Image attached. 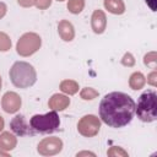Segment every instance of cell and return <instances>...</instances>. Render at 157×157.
<instances>
[{
  "label": "cell",
  "mask_w": 157,
  "mask_h": 157,
  "mask_svg": "<svg viewBox=\"0 0 157 157\" xmlns=\"http://www.w3.org/2000/svg\"><path fill=\"white\" fill-rule=\"evenodd\" d=\"M134 99L124 92H110L99 103V117L104 124L112 128L128 125L135 114Z\"/></svg>",
  "instance_id": "6da1fadb"
},
{
  "label": "cell",
  "mask_w": 157,
  "mask_h": 157,
  "mask_svg": "<svg viewBox=\"0 0 157 157\" xmlns=\"http://www.w3.org/2000/svg\"><path fill=\"white\" fill-rule=\"evenodd\" d=\"M11 82L18 88H27L34 85L37 74L34 67L26 61H16L10 69Z\"/></svg>",
  "instance_id": "7a4b0ae2"
},
{
  "label": "cell",
  "mask_w": 157,
  "mask_h": 157,
  "mask_svg": "<svg viewBox=\"0 0 157 157\" xmlns=\"http://www.w3.org/2000/svg\"><path fill=\"white\" fill-rule=\"evenodd\" d=\"M156 92L155 91H147L144 92L139 97L137 107H135L136 114L140 120L145 123H151L156 120L157 113H156Z\"/></svg>",
  "instance_id": "3957f363"
},
{
  "label": "cell",
  "mask_w": 157,
  "mask_h": 157,
  "mask_svg": "<svg viewBox=\"0 0 157 157\" xmlns=\"http://www.w3.org/2000/svg\"><path fill=\"white\" fill-rule=\"evenodd\" d=\"M31 128L37 132H53L59 128L60 120L55 112H49L44 115L36 114L29 120Z\"/></svg>",
  "instance_id": "277c9868"
},
{
  "label": "cell",
  "mask_w": 157,
  "mask_h": 157,
  "mask_svg": "<svg viewBox=\"0 0 157 157\" xmlns=\"http://www.w3.org/2000/svg\"><path fill=\"white\" fill-rule=\"evenodd\" d=\"M42 40L37 33H25L17 42L16 50L22 56H29L40 48Z\"/></svg>",
  "instance_id": "5b68a950"
},
{
  "label": "cell",
  "mask_w": 157,
  "mask_h": 157,
  "mask_svg": "<svg viewBox=\"0 0 157 157\" xmlns=\"http://www.w3.org/2000/svg\"><path fill=\"white\" fill-rule=\"evenodd\" d=\"M101 128V121L96 115H85L80 119L78 124H77V130L81 135L86 136V137H92L94 135L98 134Z\"/></svg>",
  "instance_id": "8992f818"
},
{
  "label": "cell",
  "mask_w": 157,
  "mask_h": 157,
  "mask_svg": "<svg viewBox=\"0 0 157 157\" xmlns=\"http://www.w3.org/2000/svg\"><path fill=\"white\" fill-rule=\"evenodd\" d=\"M63 141L59 137H45L38 144V152L42 156H53L61 151Z\"/></svg>",
  "instance_id": "52a82bcc"
},
{
  "label": "cell",
  "mask_w": 157,
  "mask_h": 157,
  "mask_svg": "<svg viewBox=\"0 0 157 157\" xmlns=\"http://www.w3.org/2000/svg\"><path fill=\"white\" fill-rule=\"evenodd\" d=\"M21 97L15 92H6L2 96L1 105L6 113H16L21 108Z\"/></svg>",
  "instance_id": "ba28073f"
},
{
  "label": "cell",
  "mask_w": 157,
  "mask_h": 157,
  "mask_svg": "<svg viewBox=\"0 0 157 157\" xmlns=\"http://www.w3.org/2000/svg\"><path fill=\"white\" fill-rule=\"evenodd\" d=\"M91 26L94 33L101 34L107 27V17L102 10H94L91 17Z\"/></svg>",
  "instance_id": "9c48e42d"
},
{
  "label": "cell",
  "mask_w": 157,
  "mask_h": 157,
  "mask_svg": "<svg viewBox=\"0 0 157 157\" xmlns=\"http://www.w3.org/2000/svg\"><path fill=\"white\" fill-rule=\"evenodd\" d=\"M10 128L16 135H20V136L32 134L23 115H16L15 118H12V120L10 121Z\"/></svg>",
  "instance_id": "30bf717a"
},
{
  "label": "cell",
  "mask_w": 157,
  "mask_h": 157,
  "mask_svg": "<svg viewBox=\"0 0 157 157\" xmlns=\"http://www.w3.org/2000/svg\"><path fill=\"white\" fill-rule=\"evenodd\" d=\"M58 32H59V36L61 37V39L65 40V42H70L75 37L74 26L71 25V22H69L66 20H61L59 22V25H58Z\"/></svg>",
  "instance_id": "8fae6325"
},
{
  "label": "cell",
  "mask_w": 157,
  "mask_h": 157,
  "mask_svg": "<svg viewBox=\"0 0 157 157\" xmlns=\"http://www.w3.org/2000/svg\"><path fill=\"white\" fill-rule=\"evenodd\" d=\"M69 104H70V99L66 96L59 93L53 94L48 102L49 108H52L53 110H64L65 108L69 107Z\"/></svg>",
  "instance_id": "7c38bea8"
},
{
  "label": "cell",
  "mask_w": 157,
  "mask_h": 157,
  "mask_svg": "<svg viewBox=\"0 0 157 157\" xmlns=\"http://www.w3.org/2000/svg\"><path fill=\"white\" fill-rule=\"evenodd\" d=\"M16 144H17V140L12 134L7 131L0 134V148L1 150H5V151L13 150L16 147Z\"/></svg>",
  "instance_id": "4fadbf2b"
},
{
  "label": "cell",
  "mask_w": 157,
  "mask_h": 157,
  "mask_svg": "<svg viewBox=\"0 0 157 157\" xmlns=\"http://www.w3.org/2000/svg\"><path fill=\"white\" fill-rule=\"evenodd\" d=\"M104 7L114 15H121L125 11V5L123 0H104Z\"/></svg>",
  "instance_id": "5bb4252c"
},
{
  "label": "cell",
  "mask_w": 157,
  "mask_h": 157,
  "mask_svg": "<svg viewBox=\"0 0 157 157\" xmlns=\"http://www.w3.org/2000/svg\"><path fill=\"white\" fill-rule=\"evenodd\" d=\"M146 83V78L141 72H134L129 78V85L132 90H141Z\"/></svg>",
  "instance_id": "9a60e30c"
},
{
  "label": "cell",
  "mask_w": 157,
  "mask_h": 157,
  "mask_svg": "<svg viewBox=\"0 0 157 157\" xmlns=\"http://www.w3.org/2000/svg\"><path fill=\"white\" fill-rule=\"evenodd\" d=\"M60 90L66 94H75L78 91V83L74 80H64L60 83Z\"/></svg>",
  "instance_id": "2e32d148"
},
{
  "label": "cell",
  "mask_w": 157,
  "mask_h": 157,
  "mask_svg": "<svg viewBox=\"0 0 157 157\" xmlns=\"http://www.w3.org/2000/svg\"><path fill=\"white\" fill-rule=\"evenodd\" d=\"M85 0H69L67 9L71 13H80L83 10Z\"/></svg>",
  "instance_id": "e0dca14e"
},
{
  "label": "cell",
  "mask_w": 157,
  "mask_h": 157,
  "mask_svg": "<svg viewBox=\"0 0 157 157\" xmlns=\"http://www.w3.org/2000/svg\"><path fill=\"white\" fill-rule=\"evenodd\" d=\"M97 96H98V91H96V90L92 88V87H85V88H82V91H81V98L85 99V101L94 99Z\"/></svg>",
  "instance_id": "ac0fdd59"
},
{
  "label": "cell",
  "mask_w": 157,
  "mask_h": 157,
  "mask_svg": "<svg viewBox=\"0 0 157 157\" xmlns=\"http://www.w3.org/2000/svg\"><path fill=\"white\" fill-rule=\"evenodd\" d=\"M10 48H11L10 37L6 33L0 32V52H7Z\"/></svg>",
  "instance_id": "d6986e66"
},
{
  "label": "cell",
  "mask_w": 157,
  "mask_h": 157,
  "mask_svg": "<svg viewBox=\"0 0 157 157\" xmlns=\"http://www.w3.org/2000/svg\"><path fill=\"white\" fill-rule=\"evenodd\" d=\"M144 63H145V65L151 66L152 69H156V53L151 52V53L146 54L145 59H144Z\"/></svg>",
  "instance_id": "ffe728a7"
},
{
  "label": "cell",
  "mask_w": 157,
  "mask_h": 157,
  "mask_svg": "<svg viewBox=\"0 0 157 157\" xmlns=\"http://www.w3.org/2000/svg\"><path fill=\"white\" fill-rule=\"evenodd\" d=\"M107 155H108L109 157H114V156L126 157V156H128V152H126V151H124V150H123V148H120V147H112V148L107 152Z\"/></svg>",
  "instance_id": "44dd1931"
},
{
  "label": "cell",
  "mask_w": 157,
  "mask_h": 157,
  "mask_svg": "<svg viewBox=\"0 0 157 157\" xmlns=\"http://www.w3.org/2000/svg\"><path fill=\"white\" fill-rule=\"evenodd\" d=\"M121 64L125 65V66H132L135 64V59L130 53H126L121 59Z\"/></svg>",
  "instance_id": "7402d4cb"
},
{
  "label": "cell",
  "mask_w": 157,
  "mask_h": 157,
  "mask_svg": "<svg viewBox=\"0 0 157 157\" xmlns=\"http://www.w3.org/2000/svg\"><path fill=\"white\" fill-rule=\"evenodd\" d=\"M50 4H52V0H34V5L40 10L48 9L50 6Z\"/></svg>",
  "instance_id": "603a6c76"
},
{
  "label": "cell",
  "mask_w": 157,
  "mask_h": 157,
  "mask_svg": "<svg viewBox=\"0 0 157 157\" xmlns=\"http://www.w3.org/2000/svg\"><path fill=\"white\" fill-rule=\"evenodd\" d=\"M156 77H157L156 71H152V72L147 76V82H148L150 85H152V86H156V85H157V82H156Z\"/></svg>",
  "instance_id": "cb8c5ba5"
},
{
  "label": "cell",
  "mask_w": 157,
  "mask_h": 157,
  "mask_svg": "<svg viewBox=\"0 0 157 157\" xmlns=\"http://www.w3.org/2000/svg\"><path fill=\"white\" fill-rule=\"evenodd\" d=\"M17 2L23 7H29L34 4V0H17Z\"/></svg>",
  "instance_id": "d4e9b609"
},
{
  "label": "cell",
  "mask_w": 157,
  "mask_h": 157,
  "mask_svg": "<svg viewBox=\"0 0 157 157\" xmlns=\"http://www.w3.org/2000/svg\"><path fill=\"white\" fill-rule=\"evenodd\" d=\"M6 10H7L6 5H5L4 2H0V18H2V17L5 16V13H6Z\"/></svg>",
  "instance_id": "484cf974"
},
{
  "label": "cell",
  "mask_w": 157,
  "mask_h": 157,
  "mask_svg": "<svg viewBox=\"0 0 157 157\" xmlns=\"http://www.w3.org/2000/svg\"><path fill=\"white\" fill-rule=\"evenodd\" d=\"M146 4L150 6L152 11H156V0H146Z\"/></svg>",
  "instance_id": "4316f807"
},
{
  "label": "cell",
  "mask_w": 157,
  "mask_h": 157,
  "mask_svg": "<svg viewBox=\"0 0 157 157\" xmlns=\"http://www.w3.org/2000/svg\"><path fill=\"white\" fill-rule=\"evenodd\" d=\"M85 155H91V156H94V153H92V152H80V153H77V156H85Z\"/></svg>",
  "instance_id": "83f0119b"
},
{
  "label": "cell",
  "mask_w": 157,
  "mask_h": 157,
  "mask_svg": "<svg viewBox=\"0 0 157 157\" xmlns=\"http://www.w3.org/2000/svg\"><path fill=\"white\" fill-rule=\"evenodd\" d=\"M4 124H5V123H4V119H2V117L0 115V131L4 129Z\"/></svg>",
  "instance_id": "f1b7e54d"
},
{
  "label": "cell",
  "mask_w": 157,
  "mask_h": 157,
  "mask_svg": "<svg viewBox=\"0 0 157 157\" xmlns=\"http://www.w3.org/2000/svg\"><path fill=\"white\" fill-rule=\"evenodd\" d=\"M0 155H4V156H7V155H6V153H2V152H1V151H0Z\"/></svg>",
  "instance_id": "f546056e"
},
{
  "label": "cell",
  "mask_w": 157,
  "mask_h": 157,
  "mask_svg": "<svg viewBox=\"0 0 157 157\" xmlns=\"http://www.w3.org/2000/svg\"><path fill=\"white\" fill-rule=\"evenodd\" d=\"M0 90H1V77H0Z\"/></svg>",
  "instance_id": "4dcf8cb0"
},
{
  "label": "cell",
  "mask_w": 157,
  "mask_h": 157,
  "mask_svg": "<svg viewBox=\"0 0 157 157\" xmlns=\"http://www.w3.org/2000/svg\"><path fill=\"white\" fill-rule=\"evenodd\" d=\"M58 1H64V0H58Z\"/></svg>",
  "instance_id": "1f68e13d"
}]
</instances>
